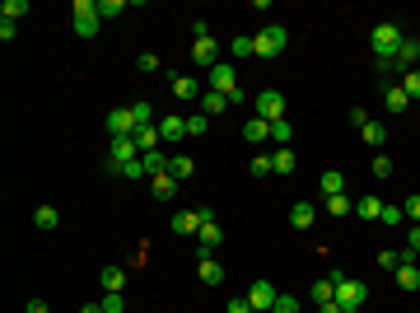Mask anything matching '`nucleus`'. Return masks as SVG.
<instances>
[{
	"label": "nucleus",
	"instance_id": "f257e3e1",
	"mask_svg": "<svg viewBox=\"0 0 420 313\" xmlns=\"http://www.w3.org/2000/svg\"><path fill=\"white\" fill-rule=\"evenodd\" d=\"M402 24H378L373 33H369V42H373V52H378V61H397V52H402Z\"/></svg>",
	"mask_w": 420,
	"mask_h": 313
},
{
	"label": "nucleus",
	"instance_id": "f03ea898",
	"mask_svg": "<svg viewBox=\"0 0 420 313\" xmlns=\"http://www.w3.org/2000/svg\"><path fill=\"white\" fill-rule=\"evenodd\" d=\"M332 276H337V304H341V309H365L369 304V286L365 281L345 276V271H332Z\"/></svg>",
	"mask_w": 420,
	"mask_h": 313
},
{
	"label": "nucleus",
	"instance_id": "7ed1b4c3",
	"mask_svg": "<svg viewBox=\"0 0 420 313\" xmlns=\"http://www.w3.org/2000/svg\"><path fill=\"white\" fill-rule=\"evenodd\" d=\"M285 42H289V33H285L280 24H266V28H257V33H252V47H257V56H266V61L285 52Z\"/></svg>",
	"mask_w": 420,
	"mask_h": 313
},
{
	"label": "nucleus",
	"instance_id": "20e7f679",
	"mask_svg": "<svg viewBox=\"0 0 420 313\" xmlns=\"http://www.w3.org/2000/svg\"><path fill=\"white\" fill-rule=\"evenodd\" d=\"M75 19H70V28H75L79 38H99V0H75V10H70Z\"/></svg>",
	"mask_w": 420,
	"mask_h": 313
},
{
	"label": "nucleus",
	"instance_id": "39448f33",
	"mask_svg": "<svg viewBox=\"0 0 420 313\" xmlns=\"http://www.w3.org/2000/svg\"><path fill=\"white\" fill-rule=\"evenodd\" d=\"M206 75H210V89H215V94H224L229 103H238V99H243V89H238V75H234V61H220L215 71H206Z\"/></svg>",
	"mask_w": 420,
	"mask_h": 313
},
{
	"label": "nucleus",
	"instance_id": "423d86ee",
	"mask_svg": "<svg viewBox=\"0 0 420 313\" xmlns=\"http://www.w3.org/2000/svg\"><path fill=\"white\" fill-rule=\"evenodd\" d=\"M257 117L262 122H285V94L280 89H262L257 94Z\"/></svg>",
	"mask_w": 420,
	"mask_h": 313
},
{
	"label": "nucleus",
	"instance_id": "0eeeda50",
	"mask_svg": "<svg viewBox=\"0 0 420 313\" xmlns=\"http://www.w3.org/2000/svg\"><path fill=\"white\" fill-rule=\"evenodd\" d=\"M131 159H140L135 136H117V140H112V155H107V168L117 173V168H122V164H131Z\"/></svg>",
	"mask_w": 420,
	"mask_h": 313
},
{
	"label": "nucleus",
	"instance_id": "6e6552de",
	"mask_svg": "<svg viewBox=\"0 0 420 313\" xmlns=\"http://www.w3.org/2000/svg\"><path fill=\"white\" fill-rule=\"evenodd\" d=\"M107 136H112V140H117V136H135V117H131V103L127 108H112V112H107Z\"/></svg>",
	"mask_w": 420,
	"mask_h": 313
},
{
	"label": "nucleus",
	"instance_id": "1a4fd4ad",
	"mask_svg": "<svg viewBox=\"0 0 420 313\" xmlns=\"http://www.w3.org/2000/svg\"><path fill=\"white\" fill-rule=\"evenodd\" d=\"M192 61L206 66V71H215V66H220V42H215V38H196V42H192Z\"/></svg>",
	"mask_w": 420,
	"mask_h": 313
},
{
	"label": "nucleus",
	"instance_id": "9d476101",
	"mask_svg": "<svg viewBox=\"0 0 420 313\" xmlns=\"http://www.w3.org/2000/svg\"><path fill=\"white\" fill-rule=\"evenodd\" d=\"M248 299H252V309H257V313H271L280 295L271 290V281H252V286H248Z\"/></svg>",
	"mask_w": 420,
	"mask_h": 313
},
{
	"label": "nucleus",
	"instance_id": "9b49d317",
	"mask_svg": "<svg viewBox=\"0 0 420 313\" xmlns=\"http://www.w3.org/2000/svg\"><path fill=\"white\" fill-rule=\"evenodd\" d=\"M220 243H224V229H220L215 220H210V225H201V229H196V248H201V258H210V253H215Z\"/></svg>",
	"mask_w": 420,
	"mask_h": 313
},
{
	"label": "nucleus",
	"instance_id": "f8f14e48",
	"mask_svg": "<svg viewBox=\"0 0 420 313\" xmlns=\"http://www.w3.org/2000/svg\"><path fill=\"white\" fill-rule=\"evenodd\" d=\"M201 94H206V89H201L192 75H173V99H183V103H201Z\"/></svg>",
	"mask_w": 420,
	"mask_h": 313
},
{
	"label": "nucleus",
	"instance_id": "ddd939ff",
	"mask_svg": "<svg viewBox=\"0 0 420 313\" xmlns=\"http://www.w3.org/2000/svg\"><path fill=\"white\" fill-rule=\"evenodd\" d=\"M416 61H420V38H402V52H397V71L406 75V71H416Z\"/></svg>",
	"mask_w": 420,
	"mask_h": 313
},
{
	"label": "nucleus",
	"instance_id": "4468645a",
	"mask_svg": "<svg viewBox=\"0 0 420 313\" xmlns=\"http://www.w3.org/2000/svg\"><path fill=\"white\" fill-rule=\"evenodd\" d=\"M383 108H388L393 117H402V112L411 108V99L402 94V84H383Z\"/></svg>",
	"mask_w": 420,
	"mask_h": 313
},
{
	"label": "nucleus",
	"instance_id": "2eb2a0df",
	"mask_svg": "<svg viewBox=\"0 0 420 313\" xmlns=\"http://www.w3.org/2000/svg\"><path fill=\"white\" fill-rule=\"evenodd\" d=\"M313 220H317L313 201H294V206H289V225H294V229H313Z\"/></svg>",
	"mask_w": 420,
	"mask_h": 313
},
{
	"label": "nucleus",
	"instance_id": "dca6fc26",
	"mask_svg": "<svg viewBox=\"0 0 420 313\" xmlns=\"http://www.w3.org/2000/svg\"><path fill=\"white\" fill-rule=\"evenodd\" d=\"M196 276H201V286H220V281H224V266L215 258H201L196 262Z\"/></svg>",
	"mask_w": 420,
	"mask_h": 313
},
{
	"label": "nucleus",
	"instance_id": "f3484780",
	"mask_svg": "<svg viewBox=\"0 0 420 313\" xmlns=\"http://www.w3.org/2000/svg\"><path fill=\"white\" fill-rule=\"evenodd\" d=\"M159 136H163V140H173V145L187 140V117H163V122H159Z\"/></svg>",
	"mask_w": 420,
	"mask_h": 313
},
{
	"label": "nucleus",
	"instance_id": "a211bd4d",
	"mask_svg": "<svg viewBox=\"0 0 420 313\" xmlns=\"http://www.w3.org/2000/svg\"><path fill=\"white\" fill-rule=\"evenodd\" d=\"M243 136H248L252 145H266V140H271V122H262V117H248V122H243Z\"/></svg>",
	"mask_w": 420,
	"mask_h": 313
},
{
	"label": "nucleus",
	"instance_id": "6ab92c4d",
	"mask_svg": "<svg viewBox=\"0 0 420 313\" xmlns=\"http://www.w3.org/2000/svg\"><path fill=\"white\" fill-rule=\"evenodd\" d=\"M150 187H155L159 201H173V197H178V178H173V173H155V178H150Z\"/></svg>",
	"mask_w": 420,
	"mask_h": 313
},
{
	"label": "nucleus",
	"instance_id": "aec40b11",
	"mask_svg": "<svg viewBox=\"0 0 420 313\" xmlns=\"http://www.w3.org/2000/svg\"><path fill=\"white\" fill-rule=\"evenodd\" d=\"M33 225H38L42 234H52L56 225H61V210H56V206H38V210H33Z\"/></svg>",
	"mask_w": 420,
	"mask_h": 313
},
{
	"label": "nucleus",
	"instance_id": "412c9836",
	"mask_svg": "<svg viewBox=\"0 0 420 313\" xmlns=\"http://www.w3.org/2000/svg\"><path fill=\"white\" fill-rule=\"evenodd\" d=\"M317 187H322V197H337V192H345V173L341 168H327V173L317 178Z\"/></svg>",
	"mask_w": 420,
	"mask_h": 313
},
{
	"label": "nucleus",
	"instance_id": "4be33fe9",
	"mask_svg": "<svg viewBox=\"0 0 420 313\" xmlns=\"http://www.w3.org/2000/svg\"><path fill=\"white\" fill-rule=\"evenodd\" d=\"M393 276H397V286H402V290H420V266H416V262H402Z\"/></svg>",
	"mask_w": 420,
	"mask_h": 313
},
{
	"label": "nucleus",
	"instance_id": "5701e85b",
	"mask_svg": "<svg viewBox=\"0 0 420 313\" xmlns=\"http://www.w3.org/2000/svg\"><path fill=\"white\" fill-rule=\"evenodd\" d=\"M337 299V276H322V281H313V304L322 309V304H332Z\"/></svg>",
	"mask_w": 420,
	"mask_h": 313
},
{
	"label": "nucleus",
	"instance_id": "b1692460",
	"mask_svg": "<svg viewBox=\"0 0 420 313\" xmlns=\"http://www.w3.org/2000/svg\"><path fill=\"white\" fill-rule=\"evenodd\" d=\"M294 164H299V159H294V150H289V145H280V150L271 155V173H280V178H285V173H294Z\"/></svg>",
	"mask_w": 420,
	"mask_h": 313
},
{
	"label": "nucleus",
	"instance_id": "393cba45",
	"mask_svg": "<svg viewBox=\"0 0 420 313\" xmlns=\"http://www.w3.org/2000/svg\"><path fill=\"white\" fill-rule=\"evenodd\" d=\"M99 281H103V290L122 295V286H127V271H122V266H103V271H99Z\"/></svg>",
	"mask_w": 420,
	"mask_h": 313
},
{
	"label": "nucleus",
	"instance_id": "a878e982",
	"mask_svg": "<svg viewBox=\"0 0 420 313\" xmlns=\"http://www.w3.org/2000/svg\"><path fill=\"white\" fill-rule=\"evenodd\" d=\"M355 215H360V220H383V201H378V197H360V201H355Z\"/></svg>",
	"mask_w": 420,
	"mask_h": 313
},
{
	"label": "nucleus",
	"instance_id": "bb28decb",
	"mask_svg": "<svg viewBox=\"0 0 420 313\" xmlns=\"http://www.w3.org/2000/svg\"><path fill=\"white\" fill-rule=\"evenodd\" d=\"M224 108H229V99H224V94H215V89H206V94H201V112H206V117H220Z\"/></svg>",
	"mask_w": 420,
	"mask_h": 313
},
{
	"label": "nucleus",
	"instance_id": "cd10ccee",
	"mask_svg": "<svg viewBox=\"0 0 420 313\" xmlns=\"http://www.w3.org/2000/svg\"><path fill=\"white\" fill-rule=\"evenodd\" d=\"M159 140H163V136H159V127H140V131H135V145H140V155L159 150Z\"/></svg>",
	"mask_w": 420,
	"mask_h": 313
},
{
	"label": "nucleus",
	"instance_id": "c85d7f7f",
	"mask_svg": "<svg viewBox=\"0 0 420 313\" xmlns=\"http://www.w3.org/2000/svg\"><path fill=\"white\" fill-rule=\"evenodd\" d=\"M168 173H173L178 183H187V178L196 173V164H192V159H187V155H173V159H168Z\"/></svg>",
	"mask_w": 420,
	"mask_h": 313
},
{
	"label": "nucleus",
	"instance_id": "c756f323",
	"mask_svg": "<svg viewBox=\"0 0 420 313\" xmlns=\"http://www.w3.org/2000/svg\"><path fill=\"white\" fill-rule=\"evenodd\" d=\"M360 136H365L373 150H383V140H388V127H383V122H365V127H360Z\"/></svg>",
	"mask_w": 420,
	"mask_h": 313
},
{
	"label": "nucleus",
	"instance_id": "7c9ffc66",
	"mask_svg": "<svg viewBox=\"0 0 420 313\" xmlns=\"http://www.w3.org/2000/svg\"><path fill=\"white\" fill-rule=\"evenodd\" d=\"M140 164H145V173L155 178V173H168V155L163 150H150V155H140Z\"/></svg>",
	"mask_w": 420,
	"mask_h": 313
},
{
	"label": "nucleus",
	"instance_id": "2f4dec72",
	"mask_svg": "<svg viewBox=\"0 0 420 313\" xmlns=\"http://www.w3.org/2000/svg\"><path fill=\"white\" fill-rule=\"evenodd\" d=\"M322 201H327V215H337V220H341V215H350V210H355V201H350L345 192H337V197H322Z\"/></svg>",
	"mask_w": 420,
	"mask_h": 313
},
{
	"label": "nucleus",
	"instance_id": "473e14b6",
	"mask_svg": "<svg viewBox=\"0 0 420 313\" xmlns=\"http://www.w3.org/2000/svg\"><path fill=\"white\" fill-rule=\"evenodd\" d=\"M131 117H135V131H140V127H155V108L145 103V99H135V103H131Z\"/></svg>",
	"mask_w": 420,
	"mask_h": 313
},
{
	"label": "nucleus",
	"instance_id": "72a5a7b5",
	"mask_svg": "<svg viewBox=\"0 0 420 313\" xmlns=\"http://www.w3.org/2000/svg\"><path fill=\"white\" fill-rule=\"evenodd\" d=\"M369 173H373V178H383V183H388V178H393V159L383 155V150H378V155L369 159Z\"/></svg>",
	"mask_w": 420,
	"mask_h": 313
},
{
	"label": "nucleus",
	"instance_id": "f704fd0d",
	"mask_svg": "<svg viewBox=\"0 0 420 313\" xmlns=\"http://www.w3.org/2000/svg\"><path fill=\"white\" fill-rule=\"evenodd\" d=\"M0 14H5L10 24H19V19L28 14V0H5V5H0Z\"/></svg>",
	"mask_w": 420,
	"mask_h": 313
},
{
	"label": "nucleus",
	"instance_id": "c9c22d12",
	"mask_svg": "<svg viewBox=\"0 0 420 313\" xmlns=\"http://www.w3.org/2000/svg\"><path fill=\"white\" fill-rule=\"evenodd\" d=\"M271 140H276V150L294 140V127H289V117H285V122H271Z\"/></svg>",
	"mask_w": 420,
	"mask_h": 313
},
{
	"label": "nucleus",
	"instance_id": "e433bc0d",
	"mask_svg": "<svg viewBox=\"0 0 420 313\" xmlns=\"http://www.w3.org/2000/svg\"><path fill=\"white\" fill-rule=\"evenodd\" d=\"M402 94H406L411 103H420V71H406V75H402Z\"/></svg>",
	"mask_w": 420,
	"mask_h": 313
},
{
	"label": "nucleus",
	"instance_id": "4c0bfd02",
	"mask_svg": "<svg viewBox=\"0 0 420 313\" xmlns=\"http://www.w3.org/2000/svg\"><path fill=\"white\" fill-rule=\"evenodd\" d=\"M206 131H210V117L201 112V108H196V112L187 117V136H206Z\"/></svg>",
	"mask_w": 420,
	"mask_h": 313
},
{
	"label": "nucleus",
	"instance_id": "58836bf2",
	"mask_svg": "<svg viewBox=\"0 0 420 313\" xmlns=\"http://www.w3.org/2000/svg\"><path fill=\"white\" fill-rule=\"evenodd\" d=\"M248 173H252V178H266V173H271V155H252L248 159Z\"/></svg>",
	"mask_w": 420,
	"mask_h": 313
},
{
	"label": "nucleus",
	"instance_id": "ea45409f",
	"mask_svg": "<svg viewBox=\"0 0 420 313\" xmlns=\"http://www.w3.org/2000/svg\"><path fill=\"white\" fill-rule=\"evenodd\" d=\"M122 0H99V19H122Z\"/></svg>",
	"mask_w": 420,
	"mask_h": 313
},
{
	"label": "nucleus",
	"instance_id": "a19ab883",
	"mask_svg": "<svg viewBox=\"0 0 420 313\" xmlns=\"http://www.w3.org/2000/svg\"><path fill=\"white\" fill-rule=\"evenodd\" d=\"M234 56H257V47H252V33H238V38H234Z\"/></svg>",
	"mask_w": 420,
	"mask_h": 313
},
{
	"label": "nucleus",
	"instance_id": "79ce46f5",
	"mask_svg": "<svg viewBox=\"0 0 420 313\" xmlns=\"http://www.w3.org/2000/svg\"><path fill=\"white\" fill-rule=\"evenodd\" d=\"M402 215H406L411 225H420V192H416V197H406V201H402Z\"/></svg>",
	"mask_w": 420,
	"mask_h": 313
},
{
	"label": "nucleus",
	"instance_id": "37998d69",
	"mask_svg": "<svg viewBox=\"0 0 420 313\" xmlns=\"http://www.w3.org/2000/svg\"><path fill=\"white\" fill-rule=\"evenodd\" d=\"M117 173H122V178H150V173H145V164H140V159H131V164H122V168H117Z\"/></svg>",
	"mask_w": 420,
	"mask_h": 313
},
{
	"label": "nucleus",
	"instance_id": "c03bdc74",
	"mask_svg": "<svg viewBox=\"0 0 420 313\" xmlns=\"http://www.w3.org/2000/svg\"><path fill=\"white\" fill-rule=\"evenodd\" d=\"M378 266H383V271H397V266H402V253L383 248V253H378Z\"/></svg>",
	"mask_w": 420,
	"mask_h": 313
},
{
	"label": "nucleus",
	"instance_id": "a18cd8bd",
	"mask_svg": "<svg viewBox=\"0 0 420 313\" xmlns=\"http://www.w3.org/2000/svg\"><path fill=\"white\" fill-rule=\"evenodd\" d=\"M135 66H140L145 75H155V71H159V56L155 52H140V56H135Z\"/></svg>",
	"mask_w": 420,
	"mask_h": 313
},
{
	"label": "nucleus",
	"instance_id": "49530a36",
	"mask_svg": "<svg viewBox=\"0 0 420 313\" xmlns=\"http://www.w3.org/2000/svg\"><path fill=\"white\" fill-rule=\"evenodd\" d=\"M402 220H406V215H402V206H383V225H388V229H397Z\"/></svg>",
	"mask_w": 420,
	"mask_h": 313
},
{
	"label": "nucleus",
	"instance_id": "de8ad7c7",
	"mask_svg": "<svg viewBox=\"0 0 420 313\" xmlns=\"http://www.w3.org/2000/svg\"><path fill=\"white\" fill-rule=\"evenodd\" d=\"M103 313H127V304H122V295H112V290H107V295H103Z\"/></svg>",
	"mask_w": 420,
	"mask_h": 313
},
{
	"label": "nucleus",
	"instance_id": "09e8293b",
	"mask_svg": "<svg viewBox=\"0 0 420 313\" xmlns=\"http://www.w3.org/2000/svg\"><path fill=\"white\" fill-rule=\"evenodd\" d=\"M229 313H257V309H252L248 295H234V299H229Z\"/></svg>",
	"mask_w": 420,
	"mask_h": 313
},
{
	"label": "nucleus",
	"instance_id": "8fccbe9b",
	"mask_svg": "<svg viewBox=\"0 0 420 313\" xmlns=\"http://www.w3.org/2000/svg\"><path fill=\"white\" fill-rule=\"evenodd\" d=\"M271 313H299V299H294V295H280V299H276V309Z\"/></svg>",
	"mask_w": 420,
	"mask_h": 313
},
{
	"label": "nucleus",
	"instance_id": "3c124183",
	"mask_svg": "<svg viewBox=\"0 0 420 313\" xmlns=\"http://www.w3.org/2000/svg\"><path fill=\"white\" fill-rule=\"evenodd\" d=\"M406 248H411V258H420V225L406 229Z\"/></svg>",
	"mask_w": 420,
	"mask_h": 313
},
{
	"label": "nucleus",
	"instance_id": "603ef678",
	"mask_svg": "<svg viewBox=\"0 0 420 313\" xmlns=\"http://www.w3.org/2000/svg\"><path fill=\"white\" fill-rule=\"evenodd\" d=\"M345 117H350V127H365V122H369V112H365V108H350Z\"/></svg>",
	"mask_w": 420,
	"mask_h": 313
},
{
	"label": "nucleus",
	"instance_id": "864d4df0",
	"mask_svg": "<svg viewBox=\"0 0 420 313\" xmlns=\"http://www.w3.org/2000/svg\"><path fill=\"white\" fill-rule=\"evenodd\" d=\"M14 33H19V24H10V19H0V38H5V42H14Z\"/></svg>",
	"mask_w": 420,
	"mask_h": 313
},
{
	"label": "nucleus",
	"instance_id": "5fc2aeb1",
	"mask_svg": "<svg viewBox=\"0 0 420 313\" xmlns=\"http://www.w3.org/2000/svg\"><path fill=\"white\" fill-rule=\"evenodd\" d=\"M24 313H52V309H47V299H28V309Z\"/></svg>",
	"mask_w": 420,
	"mask_h": 313
},
{
	"label": "nucleus",
	"instance_id": "6e6d98bb",
	"mask_svg": "<svg viewBox=\"0 0 420 313\" xmlns=\"http://www.w3.org/2000/svg\"><path fill=\"white\" fill-rule=\"evenodd\" d=\"M317 313H341V304H337V299H332V304H322V309Z\"/></svg>",
	"mask_w": 420,
	"mask_h": 313
},
{
	"label": "nucleus",
	"instance_id": "4d7b16f0",
	"mask_svg": "<svg viewBox=\"0 0 420 313\" xmlns=\"http://www.w3.org/2000/svg\"><path fill=\"white\" fill-rule=\"evenodd\" d=\"M79 313H103V304H84V309H79Z\"/></svg>",
	"mask_w": 420,
	"mask_h": 313
},
{
	"label": "nucleus",
	"instance_id": "13d9d810",
	"mask_svg": "<svg viewBox=\"0 0 420 313\" xmlns=\"http://www.w3.org/2000/svg\"><path fill=\"white\" fill-rule=\"evenodd\" d=\"M341 313H360V309H341Z\"/></svg>",
	"mask_w": 420,
	"mask_h": 313
}]
</instances>
